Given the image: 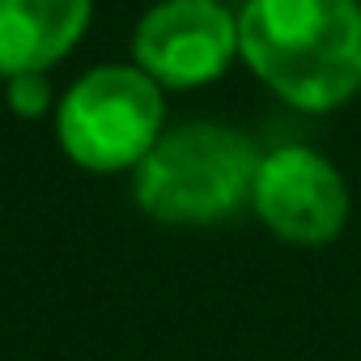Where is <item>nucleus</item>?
<instances>
[{"label":"nucleus","instance_id":"nucleus-7","mask_svg":"<svg viewBox=\"0 0 361 361\" xmlns=\"http://www.w3.org/2000/svg\"><path fill=\"white\" fill-rule=\"evenodd\" d=\"M56 85L47 73H18V77H5L0 85V102H5L18 119H47L56 111Z\"/></svg>","mask_w":361,"mask_h":361},{"label":"nucleus","instance_id":"nucleus-8","mask_svg":"<svg viewBox=\"0 0 361 361\" xmlns=\"http://www.w3.org/2000/svg\"><path fill=\"white\" fill-rule=\"evenodd\" d=\"M0 85H5V77H0Z\"/></svg>","mask_w":361,"mask_h":361},{"label":"nucleus","instance_id":"nucleus-6","mask_svg":"<svg viewBox=\"0 0 361 361\" xmlns=\"http://www.w3.org/2000/svg\"><path fill=\"white\" fill-rule=\"evenodd\" d=\"M94 26V0H0V77L60 68Z\"/></svg>","mask_w":361,"mask_h":361},{"label":"nucleus","instance_id":"nucleus-4","mask_svg":"<svg viewBox=\"0 0 361 361\" xmlns=\"http://www.w3.org/2000/svg\"><path fill=\"white\" fill-rule=\"evenodd\" d=\"M251 213L259 226L289 247H327L348 230L353 192L344 170L314 145L285 140L259 153Z\"/></svg>","mask_w":361,"mask_h":361},{"label":"nucleus","instance_id":"nucleus-1","mask_svg":"<svg viewBox=\"0 0 361 361\" xmlns=\"http://www.w3.org/2000/svg\"><path fill=\"white\" fill-rule=\"evenodd\" d=\"M238 51L285 106L331 115L361 94V0H243Z\"/></svg>","mask_w":361,"mask_h":361},{"label":"nucleus","instance_id":"nucleus-5","mask_svg":"<svg viewBox=\"0 0 361 361\" xmlns=\"http://www.w3.org/2000/svg\"><path fill=\"white\" fill-rule=\"evenodd\" d=\"M132 64H140L166 94L217 85L238 51V9L226 0H153L132 26Z\"/></svg>","mask_w":361,"mask_h":361},{"label":"nucleus","instance_id":"nucleus-3","mask_svg":"<svg viewBox=\"0 0 361 361\" xmlns=\"http://www.w3.org/2000/svg\"><path fill=\"white\" fill-rule=\"evenodd\" d=\"M60 153L85 174H132L166 132V90L132 60L94 64L51 111Z\"/></svg>","mask_w":361,"mask_h":361},{"label":"nucleus","instance_id":"nucleus-2","mask_svg":"<svg viewBox=\"0 0 361 361\" xmlns=\"http://www.w3.org/2000/svg\"><path fill=\"white\" fill-rule=\"evenodd\" d=\"M259 153L251 132L221 119L166 123L132 170V200L149 221L170 230L226 226L251 213Z\"/></svg>","mask_w":361,"mask_h":361}]
</instances>
